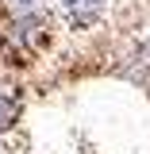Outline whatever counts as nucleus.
I'll list each match as a JSON object with an SVG mask.
<instances>
[{"instance_id":"f257e3e1","label":"nucleus","mask_w":150,"mask_h":154,"mask_svg":"<svg viewBox=\"0 0 150 154\" xmlns=\"http://www.w3.org/2000/svg\"><path fill=\"white\" fill-rule=\"evenodd\" d=\"M58 8H62V16L73 27H93L96 19L104 16L108 0H58Z\"/></svg>"},{"instance_id":"7ed1b4c3","label":"nucleus","mask_w":150,"mask_h":154,"mask_svg":"<svg viewBox=\"0 0 150 154\" xmlns=\"http://www.w3.org/2000/svg\"><path fill=\"white\" fill-rule=\"evenodd\" d=\"M8 4H12V12H16L19 19L38 16V12H42V0H8Z\"/></svg>"},{"instance_id":"f03ea898","label":"nucleus","mask_w":150,"mask_h":154,"mask_svg":"<svg viewBox=\"0 0 150 154\" xmlns=\"http://www.w3.org/2000/svg\"><path fill=\"white\" fill-rule=\"evenodd\" d=\"M19 112H23L19 96H16V93H0V131H4V127H12V123L19 119Z\"/></svg>"}]
</instances>
